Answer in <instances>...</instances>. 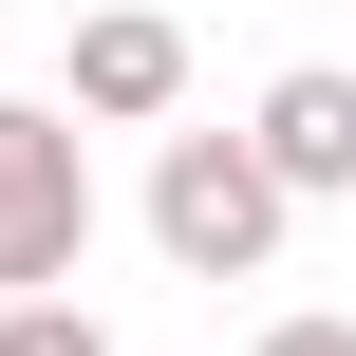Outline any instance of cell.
<instances>
[{
	"instance_id": "cell-1",
	"label": "cell",
	"mask_w": 356,
	"mask_h": 356,
	"mask_svg": "<svg viewBox=\"0 0 356 356\" xmlns=\"http://www.w3.org/2000/svg\"><path fill=\"white\" fill-rule=\"evenodd\" d=\"M282 207H300V188H282L263 131H169V150H150V244H169L188 282H263V263H282Z\"/></svg>"
},
{
	"instance_id": "cell-6",
	"label": "cell",
	"mask_w": 356,
	"mask_h": 356,
	"mask_svg": "<svg viewBox=\"0 0 356 356\" xmlns=\"http://www.w3.org/2000/svg\"><path fill=\"white\" fill-rule=\"evenodd\" d=\"M263 356H356V319H263Z\"/></svg>"
},
{
	"instance_id": "cell-5",
	"label": "cell",
	"mask_w": 356,
	"mask_h": 356,
	"mask_svg": "<svg viewBox=\"0 0 356 356\" xmlns=\"http://www.w3.org/2000/svg\"><path fill=\"white\" fill-rule=\"evenodd\" d=\"M0 356H113V338H94L75 282H38V300H0Z\"/></svg>"
},
{
	"instance_id": "cell-4",
	"label": "cell",
	"mask_w": 356,
	"mask_h": 356,
	"mask_svg": "<svg viewBox=\"0 0 356 356\" xmlns=\"http://www.w3.org/2000/svg\"><path fill=\"white\" fill-rule=\"evenodd\" d=\"M263 150H282V188L319 207V188H356V75L338 56H300V75H263V113H244Z\"/></svg>"
},
{
	"instance_id": "cell-2",
	"label": "cell",
	"mask_w": 356,
	"mask_h": 356,
	"mask_svg": "<svg viewBox=\"0 0 356 356\" xmlns=\"http://www.w3.org/2000/svg\"><path fill=\"white\" fill-rule=\"evenodd\" d=\"M94 263V150H75V94H0V300L75 282Z\"/></svg>"
},
{
	"instance_id": "cell-3",
	"label": "cell",
	"mask_w": 356,
	"mask_h": 356,
	"mask_svg": "<svg viewBox=\"0 0 356 356\" xmlns=\"http://www.w3.org/2000/svg\"><path fill=\"white\" fill-rule=\"evenodd\" d=\"M75 113H94V131H150V113H188V19H150V0H94V19H75Z\"/></svg>"
}]
</instances>
